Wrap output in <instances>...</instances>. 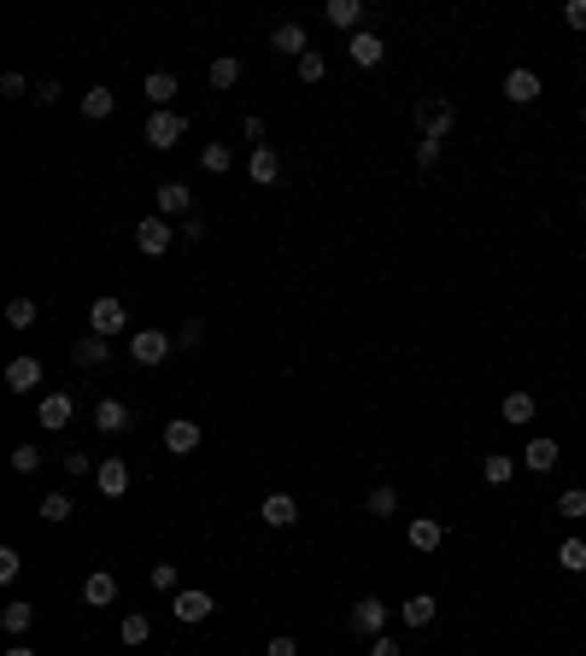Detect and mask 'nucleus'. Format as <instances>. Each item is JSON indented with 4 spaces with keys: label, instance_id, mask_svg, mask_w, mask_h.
Returning a JSON list of instances; mask_svg holds the SVG:
<instances>
[{
    "label": "nucleus",
    "instance_id": "nucleus-1",
    "mask_svg": "<svg viewBox=\"0 0 586 656\" xmlns=\"http://www.w3.org/2000/svg\"><path fill=\"white\" fill-rule=\"evenodd\" d=\"M452 124H458V106H452L446 94L417 100V129H422L428 141H446V135H452Z\"/></svg>",
    "mask_w": 586,
    "mask_h": 656
},
{
    "label": "nucleus",
    "instance_id": "nucleus-2",
    "mask_svg": "<svg viewBox=\"0 0 586 656\" xmlns=\"http://www.w3.org/2000/svg\"><path fill=\"white\" fill-rule=\"evenodd\" d=\"M141 135H147V147H159V153H170V147H176V141L188 135V117H182V112H153V117H147V129H141Z\"/></svg>",
    "mask_w": 586,
    "mask_h": 656
},
{
    "label": "nucleus",
    "instance_id": "nucleus-3",
    "mask_svg": "<svg viewBox=\"0 0 586 656\" xmlns=\"http://www.w3.org/2000/svg\"><path fill=\"white\" fill-rule=\"evenodd\" d=\"M124 328H129V311H124V299H94V311H88V335L112 340V335H124Z\"/></svg>",
    "mask_w": 586,
    "mask_h": 656
},
{
    "label": "nucleus",
    "instance_id": "nucleus-4",
    "mask_svg": "<svg viewBox=\"0 0 586 656\" xmlns=\"http://www.w3.org/2000/svg\"><path fill=\"white\" fill-rule=\"evenodd\" d=\"M346 628H352V633H363V639H376V633L387 628V603H381V598H370V592H363V598H358V603H352V610H346Z\"/></svg>",
    "mask_w": 586,
    "mask_h": 656
},
{
    "label": "nucleus",
    "instance_id": "nucleus-5",
    "mask_svg": "<svg viewBox=\"0 0 586 656\" xmlns=\"http://www.w3.org/2000/svg\"><path fill=\"white\" fill-rule=\"evenodd\" d=\"M129 358L147 363V369L165 363L170 358V335H165V328H135V335H129Z\"/></svg>",
    "mask_w": 586,
    "mask_h": 656
},
{
    "label": "nucleus",
    "instance_id": "nucleus-6",
    "mask_svg": "<svg viewBox=\"0 0 586 656\" xmlns=\"http://www.w3.org/2000/svg\"><path fill=\"white\" fill-rule=\"evenodd\" d=\"M170 240H176V229H170V217H141L135 223V247L147 252V258H159V252H170Z\"/></svg>",
    "mask_w": 586,
    "mask_h": 656
},
{
    "label": "nucleus",
    "instance_id": "nucleus-7",
    "mask_svg": "<svg viewBox=\"0 0 586 656\" xmlns=\"http://www.w3.org/2000/svg\"><path fill=\"white\" fill-rule=\"evenodd\" d=\"M153 206H159V217H194V194L182 188V182H159V194H153Z\"/></svg>",
    "mask_w": 586,
    "mask_h": 656
},
{
    "label": "nucleus",
    "instance_id": "nucleus-8",
    "mask_svg": "<svg viewBox=\"0 0 586 656\" xmlns=\"http://www.w3.org/2000/svg\"><path fill=\"white\" fill-rule=\"evenodd\" d=\"M270 47H276V53H288V59H305V53H311V36H305V24H299V18H288V24L270 29Z\"/></svg>",
    "mask_w": 586,
    "mask_h": 656
},
{
    "label": "nucleus",
    "instance_id": "nucleus-9",
    "mask_svg": "<svg viewBox=\"0 0 586 656\" xmlns=\"http://www.w3.org/2000/svg\"><path fill=\"white\" fill-rule=\"evenodd\" d=\"M381 53H387V47H381V36H376V29H358V36H346V59H352L358 70L381 65Z\"/></svg>",
    "mask_w": 586,
    "mask_h": 656
},
{
    "label": "nucleus",
    "instance_id": "nucleus-10",
    "mask_svg": "<svg viewBox=\"0 0 586 656\" xmlns=\"http://www.w3.org/2000/svg\"><path fill=\"white\" fill-rule=\"evenodd\" d=\"M199 440H206V428L199 422H165V451H176V458H188V451H199Z\"/></svg>",
    "mask_w": 586,
    "mask_h": 656
},
{
    "label": "nucleus",
    "instance_id": "nucleus-11",
    "mask_svg": "<svg viewBox=\"0 0 586 656\" xmlns=\"http://www.w3.org/2000/svg\"><path fill=\"white\" fill-rule=\"evenodd\" d=\"M182 621V628H199V621H211V592H176V610H170Z\"/></svg>",
    "mask_w": 586,
    "mask_h": 656
},
{
    "label": "nucleus",
    "instance_id": "nucleus-12",
    "mask_svg": "<svg viewBox=\"0 0 586 656\" xmlns=\"http://www.w3.org/2000/svg\"><path fill=\"white\" fill-rule=\"evenodd\" d=\"M106 358H112V340H100V335H83L70 346V363H77V369H100Z\"/></svg>",
    "mask_w": 586,
    "mask_h": 656
},
{
    "label": "nucleus",
    "instance_id": "nucleus-13",
    "mask_svg": "<svg viewBox=\"0 0 586 656\" xmlns=\"http://www.w3.org/2000/svg\"><path fill=\"white\" fill-rule=\"evenodd\" d=\"M94 481H100V492H106V498H124V492H129V463H124V458H106V463L94 469Z\"/></svg>",
    "mask_w": 586,
    "mask_h": 656
},
{
    "label": "nucleus",
    "instance_id": "nucleus-14",
    "mask_svg": "<svg viewBox=\"0 0 586 656\" xmlns=\"http://www.w3.org/2000/svg\"><path fill=\"white\" fill-rule=\"evenodd\" d=\"M118 598V574L112 569H94V574H88V580H83V603H94V610H106V603H112Z\"/></svg>",
    "mask_w": 586,
    "mask_h": 656
},
{
    "label": "nucleus",
    "instance_id": "nucleus-15",
    "mask_svg": "<svg viewBox=\"0 0 586 656\" xmlns=\"http://www.w3.org/2000/svg\"><path fill=\"white\" fill-rule=\"evenodd\" d=\"M6 387H12V393H36V387H42V363H36V358H12V363H6Z\"/></svg>",
    "mask_w": 586,
    "mask_h": 656
},
{
    "label": "nucleus",
    "instance_id": "nucleus-16",
    "mask_svg": "<svg viewBox=\"0 0 586 656\" xmlns=\"http://www.w3.org/2000/svg\"><path fill=\"white\" fill-rule=\"evenodd\" d=\"M504 94L517 100V106H533V100H540V77H533L528 65H517L510 77H504Z\"/></svg>",
    "mask_w": 586,
    "mask_h": 656
},
{
    "label": "nucleus",
    "instance_id": "nucleus-17",
    "mask_svg": "<svg viewBox=\"0 0 586 656\" xmlns=\"http://www.w3.org/2000/svg\"><path fill=\"white\" fill-rule=\"evenodd\" d=\"M247 176L258 182V188H270V182L281 176V158H276V147H252V158H247Z\"/></svg>",
    "mask_w": 586,
    "mask_h": 656
},
{
    "label": "nucleus",
    "instance_id": "nucleus-18",
    "mask_svg": "<svg viewBox=\"0 0 586 656\" xmlns=\"http://www.w3.org/2000/svg\"><path fill=\"white\" fill-rule=\"evenodd\" d=\"M70 417H77V405H70V393H47L42 399V428H70Z\"/></svg>",
    "mask_w": 586,
    "mask_h": 656
},
{
    "label": "nucleus",
    "instance_id": "nucleus-19",
    "mask_svg": "<svg viewBox=\"0 0 586 656\" xmlns=\"http://www.w3.org/2000/svg\"><path fill=\"white\" fill-rule=\"evenodd\" d=\"M94 428L100 433H124L129 428V405H124V399H100V405H94Z\"/></svg>",
    "mask_w": 586,
    "mask_h": 656
},
{
    "label": "nucleus",
    "instance_id": "nucleus-20",
    "mask_svg": "<svg viewBox=\"0 0 586 656\" xmlns=\"http://www.w3.org/2000/svg\"><path fill=\"white\" fill-rule=\"evenodd\" d=\"M258 516H265L270 528H293V522H299V504H293L288 492H270V498H265V510H258Z\"/></svg>",
    "mask_w": 586,
    "mask_h": 656
},
{
    "label": "nucleus",
    "instance_id": "nucleus-21",
    "mask_svg": "<svg viewBox=\"0 0 586 656\" xmlns=\"http://www.w3.org/2000/svg\"><path fill=\"white\" fill-rule=\"evenodd\" d=\"M141 88H147V100H153V112H170V100H176V77H170V70H153Z\"/></svg>",
    "mask_w": 586,
    "mask_h": 656
},
{
    "label": "nucleus",
    "instance_id": "nucleus-22",
    "mask_svg": "<svg viewBox=\"0 0 586 656\" xmlns=\"http://www.w3.org/2000/svg\"><path fill=\"white\" fill-rule=\"evenodd\" d=\"M440 539H446V528L434 516H411V545H417V551H440Z\"/></svg>",
    "mask_w": 586,
    "mask_h": 656
},
{
    "label": "nucleus",
    "instance_id": "nucleus-23",
    "mask_svg": "<svg viewBox=\"0 0 586 656\" xmlns=\"http://www.w3.org/2000/svg\"><path fill=\"white\" fill-rule=\"evenodd\" d=\"M434 610H440V603H434V592H417V598H405L399 621H405V628H428V621H434Z\"/></svg>",
    "mask_w": 586,
    "mask_h": 656
},
{
    "label": "nucleus",
    "instance_id": "nucleus-24",
    "mask_svg": "<svg viewBox=\"0 0 586 656\" xmlns=\"http://www.w3.org/2000/svg\"><path fill=\"white\" fill-rule=\"evenodd\" d=\"M118 639H124L129 651H135V644H147V639H153V621H147L141 610H129L124 621H118Z\"/></svg>",
    "mask_w": 586,
    "mask_h": 656
},
{
    "label": "nucleus",
    "instance_id": "nucleus-25",
    "mask_svg": "<svg viewBox=\"0 0 586 656\" xmlns=\"http://www.w3.org/2000/svg\"><path fill=\"white\" fill-rule=\"evenodd\" d=\"M329 24H340V29L358 36L363 29V0H329Z\"/></svg>",
    "mask_w": 586,
    "mask_h": 656
},
{
    "label": "nucleus",
    "instance_id": "nucleus-26",
    "mask_svg": "<svg viewBox=\"0 0 586 656\" xmlns=\"http://www.w3.org/2000/svg\"><path fill=\"white\" fill-rule=\"evenodd\" d=\"M118 112V94L112 88H88L83 94V117H94V124H106V117Z\"/></svg>",
    "mask_w": 586,
    "mask_h": 656
},
{
    "label": "nucleus",
    "instance_id": "nucleus-27",
    "mask_svg": "<svg viewBox=\"0 0 586 656\" xmlns=\"http://www.w3.org/2000/svg\"><path fill=\"white\" fill-rule=\"evenodd\" d=\"M29 621H36V603H24V598H12L6 610H0V628L12 633V639H18V633H29Z\"/></svg>",
    "mask_w": 586,
    "mask_h": 656
},
{
    "label": "nucleus",
    "instance_id": "nucleus-28",
    "mask_svg": "<svg viewBox=\"0 0 586 656\" xmlns=\"http://www.w3.org/2000/svg\"><path fill=\"white\" fill-rule=\"evenodd\" d=\"M558 440H528V469H545V475H551V469H558Z\"/></svg>",
    "mask_w": 586,
    "mask_h": 656
},
{
    "label": "nucleus",
    "instance_id": "nucleus-29",
    "mask_svg": "<svg viewBox=\"0 0 586 656\" xmlns=\"http://www.w3.org/2000/svg\"><path fill=\"white\" fill-rule=\"evenodd\" d=\"M70 516H77L70 492H47V498H42V522H53V528H59V522H70Z\"/></svg>",
    "mask_w": 586,
    "mask_h": 656
},
{
    "label": "nucleus",
    "instance_id": "nucleus-30",
    "mask_svg": "<svg viewBox=\"0 0 586 656\" xmlns=\"http://www.w3.org/2000/svg\"><path fill=\"white\" fill-rule=\"evenodd\" d=\"M199 165H206L211 176H229V165H235V153H229L224 141H211V147H199Z\"/></svg>",
    "mask_w": 586,
    "mask_h": 656
},
{
    "label": "nucleus",
    "instance_id": "nucleus-31",
    "mask_svg": "<svg viewBox=\"0 0 586 656\" xmlns=\"http://www.w3.org/2000/svg\"><path fill=\"white\" fill-rule=\"evenodd\" d=\"M240 83V59H211V88H217V94H224V88H235Z\"/></svg>",
    "mask_w": 586,
    "mask_h": 656
},
{
    "label": "nucleus",
    "instance_id": "nucleus-32",
    "mask_svg": "<svg viewBox=\"0 0 586 656\" xmlns=\"http://www.w3.org/2000/svg\"><path fill=\"white\" fill-rule=\"evenodd\" d=\"M510 475H517V463L504 458V451H492V458L481 463V481H487V487H504V481H510Z\"/></svg>",
    "mask_w": 586,
    "mask_h": 656
},
{
    "label": "nucleus",
    "instance_id": "nucleus-33",
    "mask_svg": "<svg viewBox=\"0 0 586 656\" xmlns=\"http://www.w3.org/2000/svg\"><path fill=\"white\" fill-rule=\"evenodd\" d=\"M558 563H563L569 574H586V539H563V545H558Z\"/></svg>",
    "mask_w": 586,
    "mask_h": 656
},
{
    "label": "nucleus",
    "instance_id": "nucleus-34",
    "mask_svg": "<svg viewBox=\"0 0 586 656\" xmlns=\"http://www.w3.org/2000/svg\"><path fill=\"white\" fill-rule=\"evenodd\" d=\"M504 422H533V393H504Z\"/></svg>",
    "mask_w": 586,
    "mask_h": 656
},
{
    "label": "nucleus",
    "instance_id": "nucleus-35",
    "mask_svg": "<svg viewBox=\"0 0 586 656\" xmlns=\"http://www.w3.org/2000/svg\"><path fill=\"white\" fill-rule=\"evenodd\" d=\"M393 510H399V492H393V487H387V481H381V487H376V492H370V516H376V522H381V516H393Z\"/></svg>",
    "mask_w": 586,
    "mask_h": 656
},
{
    "label": "nucleus",
    "instance_id": "nucleus-36",
    "mask_svg": "<svg viewBox=\"0 0 586 656\" xmlns=\"http://www.w3.org/2000/svg\"><path fill=\"white\" fill-rule=\"evenodd\" d=\"M558 516H569V522H581V516H586V492H581V487H569V492L558 498Z\"/></svg>",
    "mask_w": 586,
    "mask_h": 656
},
{
    "label": "nucleus",
    "instance_id": "nucleus-37",
    "mask_svg": "<svg viewBox=\"0 0 586 656\" xmlns=\"http://www.w3.org/2000/svg\"><path fill=\"white\" fill-rule=\"evenodd\" d=\"M199 340H206V322H199V317H188V322L176 328V346H182V352H194Z\"/></svg>",
    "mask_w": 586,
    "mask_h": 656
},
{
    "label": "nucleus",
    "instance_id": "nucleus-38",
    "mask_svg": "<svg viewBox=\"0 0 586 656\" xmlns=\"http://www.w3.org/2000/svg\"><path fill=\"white\" fill-rule=\"evenodd\" d=\"M322 77H329V59H322V53L299 59V83H322Z\"/></svg>",
    "mask_w": 586,
    "mask_h": 656
},
{
    "label": "nucleus",
    "instance_id": "nucleus-39",
    "mask_svg": "<svg viewBox=\"0 0 586 656\" xmlns=\"http://www.w3.org/2000/svg\"><path fill=\"white\" fill-rule=\"evenodd\" d=\"M6 322H12V328H29V322H36V299H12V305H6Z\"/></svg>",
    "mask_w": 586,
    "mask_h": 656
},
{
    "label": "nucleus",
    "instance_id": "nucleus-40",
    "mask_svg": "<svg viewBox=\"0 0 586 656\" xmlns=\"http://www.w3.org/2000/svg\"><path fill=\"white\" fill-rule=\"evenodd\" d=\"M12 469H18V475H36V469H42V451H36V446H18L12 451Z\"/></svg>",
    "mask_w": 586,
    "mask_h": 656
},
{
    "label": "nucleus",
    "instance_id": "nucleus-41",
    "mask_svg": "<svg viewBox=\"0 0 586 656\" xmlns=\"http://www.w3.org/2000/svg\"><path fill=\"white\" fill-rule=\"evenodd\" d=\"M24 557H18V545H0V580H18Z\"/></svg>",
    "mask_w": 586,
    "mask_h": 656
},
{
    "label": "nucleus",
    "instance_id": "nucleus-42",
    "mask_svg": "<svg viewBox=\"0 0 586 656\" xmlns=\"http://www.w3.org/2000/svg\"><path fill=\"white\" fill-rule=\"evenodd\" d=\"M176 240L182 247H199V240H206V217H188V223L176 229Z\"/></svg>",
    "mask_w": 586,
    "mask_h": 656
},
{
    "label": "nucleus",
    "instance_id": "nucleus-43",
    "mask_svg": "<svg viewBox=\"0 0 586 656\" xmlns=\"http://www.w3.org/2000/svg\"><path fill=\"white\" fill-rule=\"evenodd\" d=\"M147 580H153V592H176V569H170V563H153Z\"/></svg>",
    "mask_w": 586,
    "mask_h": 656
},
{
    "label": "nucleus",
    "instance_id": "nucleus-44",
    "mask_svg": "<svg viewBox=\"0 0 586 656\" xmlns=\"http://www.w3.org/2000/svg\"><path fill=\"white\" fill-rule=\"evenodd\" d=\"M240 135H247L252 147H270V141H265V117H252V112L240 117Z\"/></svg>",
    "mask_w": 586,
    "mask_h": 656
},
{
    "label": "nucleus",
    "instance_id": "nucleus-45",
    "mask_svg": "<svg viewBox=\"0 0 586 656\" xmlns=\"http://www.w3.org/2000/svg\"><path fill=\"white\" fill-rule=\"evenodd\" d=\"M417 165H422V170H434V165H440V141H428V135L417 141Z\"/></svg>",
    "mask_w": 586,
    "mask_h": 656
},
{
    "label": "nucleus",
    "instance_id": "nucleus-46",
    "mask_svg": "<svg viewBox=\"0 0 586 656\" xmlns=\"http://www.w3.org/2000/svg\"><path fill=\"white\" fill-rule=\"evenodd\" d=\"M24 77H18V70H6V77H0V94H6V100H24Z\"/></svg>",
    "mask_w": 586,
    "mask_h": 656
},
{
    "label": "nucleus",
    "instance_id": "nucleus-47",
    "mask_svg": "<svg viewBox=\"0 0 586 656\" xmlns=\"http://www.w3.org/2000/svg\"><path fill=\"white\" fill-rule=\"evenodd\" d=\"M563 24H569V29H586V0H569V6H563Z\"/></svg>",
    "mask_w": 586,
    "mask_h": 656
},
{
    "label": "nucleus",
    "instance_id": "nucleus-48",
    "mask_svg": "<svg viewBox=\"0 0 586 656\" xmlns=\"http://www.w3.org/2000/svg\"><path fill=\"white\" fill-rule=\"evenodd\" d=\"M370 656H399V639H393V633H376V639H370Z\"/></svg>",
    "mask_w": 586,
    "mask_h": 656
},
{
    "label": "nucleus",
    "instance_id": "nucleus-49",
    "mask_svg": "<svg viewBox=\"0 0 586 656\" xmlns=\"http://www.w3.org/2000/svg\"><path fill=\"white\" fill-rule=\"evenodd\" d=\"M265 656H299V644L288 639V633H276V639H270V651Z\"/></svg>",
    "mask_w": 586,
    "mask_h": 656
},
{
    "label": "nucleus",
    "instance_id": "nucleus-50",
    "mask_svg": "<svg viewBox=\"0 0 586 656\" xmlns=\"http://www.w3.org/2000/svg\"><path fill=\"white\" fill-rule=\"evenodd\" d=\"M65 469H70V475H88V469H100V463H88L83 451H65Z\"/></svg>",
    "mask_w": 586,
    "mask_h": 656
},
{
    "label": "nucleus",
    "instance_id": "nucleus-51",
    "mask_svg": "<svg viewBox=\"0 0 586 656\" xmlns=\"http://www.w3.org/2000/svg\"><path fill=\"white\" fill-rule=\"evenodd\" d=\"M59 94H65V88H59V83H36V100H42V106H53Z\"/></svg>",
    "mask_w": 586,
    "mask_h": 656
},
{
    "label": "nucleus",
    "instance_id": "nucleus-52",
    "mask_svg": "<svg viewBox=\"0 0 586 656\" xmlns=\"http://www.w3.org/2000/svg\"><path fill=\"white\" fill-rule=\"evenodd\" d=\"M6 656H36V651H29V644H12V651H6Z\"/></svg>",
    "mask_w": 586,
    "mask_h": 656
},
{
    "label": "nucleus",
    "instance_id": "nucleus-53",
    "mask_svg": "<svg viewBox=\"0 0 586 656\" xmlns=\"http://www.w3.org/2000/svg\"><path fill=\"white\" fill-rule=\"evenodd\" d=\"M581 211H586V199H581Z\"/></svg>",
    "mask_w": 586,
    "mask_h": 656
},
{
    "label": "nucleus",
    "instance_id": "nucleus-54",
    "mask_svg": "<svg viewBox=\"0 0 586 656\" xmlns=\"http://www.w3.org/2000/svg\"><path fill=\"white\" fill-rule=\"evenodd\" d=\"M581 258H586V247H581Z\"/></svg>",
    "mask_w": 586,
    "mask_h": 656
},
{
    "label": "nucleus",
    "instance_id": "nucleus-55",
    "mask_svg": "<svg viewBox=\"0 0 586 656\" xmlns=\"http://www.w3.org/2000/svg\"><path fill=\"white\" fill-rule=\"evenodd\" d=\"M581 117H586V106H581Z\"/></svg>",
    "mask_w": 586,
    "mask_h": 656
}]
</instances>
